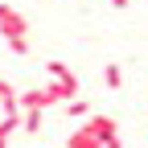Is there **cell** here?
Returning <instances> with one entry per match:
<instances>
[{"label": "cell", "instance_id": "cell-3", "mask_svg": "<svg viewBox=\"0 0 148 148\" xmlns=\"http://www.w3.org/2000/svg\"><path fill=\"white\" fill-rule=\"evenodd\" d=\"M66 148H103V140H99V136L82 123V127H74V136L66 140Z\"/></svg>", "mask_w": 148, "mask_h": 148}, {"label": "cell", "instance_id": "cell-4", "mask_svg": "<svg viewBox=\"0 0 148 148\" xmlns=\"http://www.w3.org/2000/svg\"><path fill=\"white\" fill-rule=\"evenodd\" d=\"M0 107H4V115L8 111H21V90H12L4 78H0Z\"/></svg>", "mask_w": 148, "mask_h": 148}, {"label": "cell", "instance_id": "cell-5", "mask_svg": "<svg viewBox=\"0 0 148 148\" xmlns=\"http://www.w3.org/2000/svg\"><path fill=\"white\" fill-rule=\"evenodd\" d=\"M45 70H49V78H62V82H70V78H78L66 62H45Z\"/></svg>", "mask_w": 148, "mask_h": 148}, {"label": "cell", "instance_id": "cell-1", "mask_svg": "<svg viewBox=\"0 0 148 148\" xmlns=\"http://www.w3.org/2000/svg\"><path fill=\"white\" fill-rule=\"evenodd\" d=\"M0 37L8 41V49L16 53V58L29 53V21H25L12 4H0Z\"/></svg>", "mask_w": 148, "mask_h": 148}, {"label": "cell", "instance_id": "cell-7", "mask_svg": "<svg viewBox=\"0 0 148 148\" xmlns=\"http://www.w3.org/2000/svg\"><path fill=\"white\" fill-rule=\"evenodd\" d=\"M21 127H25L29 136H33V132H41V111H25V123H21Z\"/></svg>", "mask_w": 148, "mask_h": 148}, {"label": "cell", "instance_id": "cell-8", "mask_svg": "<svg viewBox=\"0 0 148 148\" xmlns=\"http://www.w3.org/2000/svg\"><path fill=\"white\" fill-rule=\"evenodd\" d=\"M86 111H90L86 99H70V103H66V115H86Z\"/></svg>", "mask_w": 148, "mask_h": 148}, {"label": "cell", "instance_id": "cell-6", "mask_svg": "<svg viewBox=\"0 0 148 148\" xmlns=\"http://www.w3.org/2000/svg\"><path fill=\"white\" fill-rule=\"evenodd\" d=\"M103 82H107V90H119V86H123V70L111 62V66L103 70Z\"/></svg>", "mask_w": 148, "mask_h": 148}, {"label": "cell", "instance_id": "cell-9", "mask_svg": "<svg viewBox=\"0 0 148 148\" xmlns=\"http://www.w3.org/2000/svg\"><path fill=\"white\" fill-rule=\"evenodd\" d=\"M111 8H127V0H111Z\"/></svg>", "mask_w": 148, "mask_h": 148}, {"label": "cell", "instance_id": "cell-2", "mask_svg": "<svg viewBox=\"0 0 148 148\" xmlns=\"http://www.w3.org/2000/svg\"><path fill=\"white\" fill-rule=\"evenodd\" d=\"M86 127H90V132H95V136L103 140V148H123L115 115H90V119H86Z\"/></svg>", "mask_w": 148, "mask_h": 148}]
</instances>
